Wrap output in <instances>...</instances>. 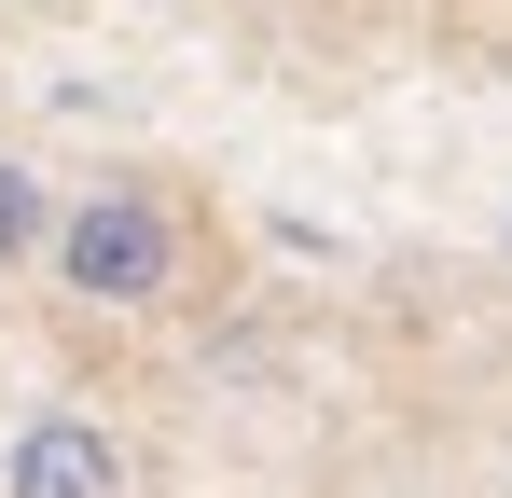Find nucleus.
Instances as JSON below:
<instances>
[{"instance_id":"obj_1","label":"nucleus","mask_w":512,"mask_h":498,"mask_svg":"<svg viewBox=\"0 0 512 498\" xmlns=\"http://www.w3.org/2000/svg\"><path fill=\"white\" fill-rule=\"evenodd\" d=\"M42 249H56V277H70L84 305H111V319H139V305L180 291V222L153 208V194H84Z\"/></svg>"},{"instance_id":"obj_2","label":"nucleus","mask_w":512,"mask_h":498,"mask_svg":"<svg viewBox=\"0 0 512 498\" xmlns=\"http://www.w3.org/2000/svg\"><path fill=\"white\" fill-rule=\"evenodd\" d=\"M0 498H125V443L97 415H28L0 457Z\"/></svg>"},{"instance_id":"obj_3","label":"nucleus","mask_w":512,"mask_h":498,"mask_svg":"<svg viewBox=\"0 0 512 498\" xmlns=\"http://www.w3.org/2000/svg\"><path fill=\"white\" fill-rule=\"evenodd\" d=\"M42 236H56V208H42V180H28V166L0 153V263H28Z\"/></svg>"},{"instance_id":"obj_4","label":"nucleus","mask_w":512,"mask_h":498,"mask_svg":"<svg viewBox=\"0 0 512 498\" xmlns=\"http://www.w3.org/2000/svg\"><path fill=\"white\" fill-rule=\"evenodd\" d=\"M499 249H512V222H499Z\"/></svg>"}]
</instances>
